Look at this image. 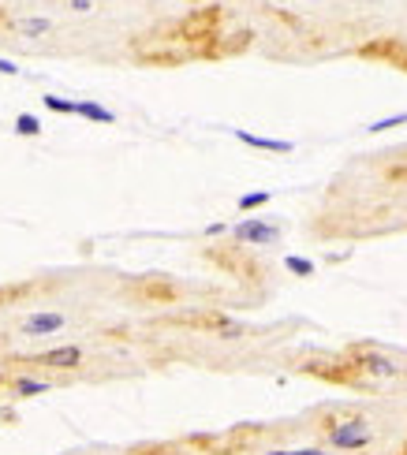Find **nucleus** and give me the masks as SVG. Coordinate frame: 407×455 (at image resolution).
I'll list each match as a JSON object with an SVG mask.
<instances>
[{
  "mask_svg": "<svg viewBox=\"0 0 407 455\" xmlns=\"http://www.w3.org/2000/svg\"><path fill=\"white\" fill-rule=\"evenodd\" d=\"M31 362L34 366H49V370H78V366H83V351H78L75 343H64V347H53V351L31 359Z\"/></svg>",
  "mask_w": 407,
  "mask_h": 455,
  "instance_id": "10",
  "label": "nucleus"
},
{
  "mask_svg": "<svg viewBox=\"0 0 407 455\" xmlns=\"http://www.w3.org/2000/svg\"><path fill=\"white\" fill-rule=\"evenodd\" d=\"M269 455H325L322 448H299V452H269Z\"/></svg>",
  "mask_w": 407,
  "mask_h": 455,
  "instance_id": "25",
  "label": "nucleus"
},
{
  "mask_svg": "<svg viewBox=\"0 0 407 455\" xmlns=\"http://www.w3.org/2000/svg\"><path fill=\"white\" fill-rule=\"evenodd\" d=\"M72 12H78V15H86V12H94V0H72Z\"/></svg>",
  "mask_w": 407,
  "mask_h": 455,
  "instance_id": "24",
  "label": "nucleus"
},
{
  "mask_svg": "<svg viewBox=\"0 0 407 455\" xmlns=\"http://www.w3.org/2000/svg\"><path fill=\"white\" fill-rule=\"evenodd\" d=\"M12 384V392L19 395V400H26V395H45L49 392V381H34V377H15L8 381Z\"/></svg>",
  "mask_w": 407,
  "mask_h": 455,
  "instance_id": "14",
  "label": "nucleus"
},
{
  "mask_svg": "<svg viewBox=\"0 0 407 455\" xmlns=\"http://www.w3.org/2000/svg\"><path fill=\"white\" fill-rule=\"evenodd\" d=\"M299 370L306 373V377L329 381V384H347V388H355V384L363 381L359 366L347 359V354H340V359H306Z\"/></svg>",
  "mask_w": 407,
  "mask_h": 455,
  "instance_id": "2",
  "label": "nucleus"
},
{
  "mask_svg": "<svg viewBox=\"0 0 407 455\" xmlns=\"http://www.w3.org/2000/svg\"><path fill=\"white\" fill-rule=\"evenodd\" d=\"M347 359L359 366L363 377H392V373H396V366L385 359V354H377L374 347H351V351H347Z\"/></svg>",
  "mask_w": 407,
  "mask_h": 455,
  "instance_id": "9",
  "label": "nucleus"
},
{
  "mask_svg": "<svg viewBox=\"0 0 407 455\" xmlns=\"http://www.w3.org/2000/svg\"><path fill=\"white\" fill-rule=\"evenodd\" d=\"M325 437L333 440V448H344V452H363L366 444L374 440V433H370V422L363 418V414H344L340 422L333 425Z\"/></svg>",
  "mask_w": 407,
  "mask_h": 455,
  "instance_id": "4",
  "label": "nucleus"
},
{
  "mask_svg": "<svg viewBox=\"0 0 407 455\" xmlns=\"http://www.w3.org/2000/svg\"><path fill=\"white\" fill-rule=\"evenodd\" d=\"M4 384H8V381H4V373H0V388H4Z\"/></svg>",
  "mask_w": 407,
  "mask_h": 455,
  "instance_id": "29",
  "label": "nucleus"
},
{
  "mask_svg": "<svg viewBox=\"0 0 407 455\" xmlns=\"http://www.w3.org/2000/svg\"><path fill=\"white\" fill-rule=\"evenodd\" d=\"M262 437V425H232L228 433H194V437H187V448L202 455H247Z\"/></svg>",
  "mask_w": 407,
  "mask_h": 455,
  "instance_id": "1",
  "label": "nucleus"
},
{
  "mask_svg": "<svg viewBox=\"0 0 407 455\" xmlns=\"http://www.w3.org/2000/svg\"><path fill=\"white\" fill-rule=\"evenodd\" d=\"M0 75H19V67H15L12 60H4V56H0Z\"/></svg>",
  "mask_w": 407,
  "mask_h": 455,
  "instance_id": "26",
  "label": "nucleus"
},
{
  "mask_svg": "<svg viewBox=\"0 0 407 455\" xmlns=\"http://www.w3.org/2000/svg\"><path fill=\"white\" fill-rule=\"evenodd\" d=\"M243 146H254V150H265V153H292L295 146L284 142V138H262V135H251V131H232Z\"/></svg>",
  "mask_w": 407,
  "mask_h": 455,
  "instance_id": "12",
  "label": "nucleus"
},
{
  "mask_svg": "<svg viewBox=\"0 0 407 455\" xmlns=\"http://www.w3.org/2000/svg\"><path fill=\"white\" fill-rule=\"evenodd\" d=\"M392 455H407V444H404V448H396V452H392Z\"/></svg>",
  "mask_w": 407,
  "mask_h": 455,
  "instance_id": "28",
  "label": "nucleus"
},
{
  "mask_svg": "<svg viewBox=\"0 0 407 455\" xmlns=\"http://www.w3.org/2000/svg\"><path fill=\"white\" fill-rule=\"evenodd\" d=\"M75 116H86V120H94V123H116V116L108 112V108L94 105V101H75Z\"/></svg>",
  "mask_w": 407,
  "mask_h": 455,
  "instance_id": "13",
  "label": "nucleus"
},
{
  "mask_svg": "<svg viewBox=\"0 0 407 455\" xmlns=\"http://www.w3.org/2000/svg\"><path fill=\"white\" fill-rule=\"evenodd\" d=\"M131 455H187V452L176 448V444H142V448H135Z\"/></svg>",
  "mask_w": 407,
  "mask_h": 455,
  "instance_id": "20",
  "label": "nucleus"
},
{
  "mask_svg": "<svg viewBox=\"0 0 407 455\" xmlns=\"http://www.w3.org/2000/svg\"><path fill=\"white\" fill-rule=\"evenodd\" d=\"M284 269H288V273H295V276H314V261H306V258H295V254H288V258H284Z\"/></svg>",
  "mask_w": 407,
  "mask_h": 455,
  "instance_id": "21",
  "label": "nucleus"
},
{
  "mask_svg": "<svg viewBox=\"0 0 407 455\" xmlns=\"http://www.w3.org/2000/svg\"><path fill=\"white\" fill-rule=\"evenodd\" d=\"M385 180H389L392 187H407V157H400V161L385 164Z\"/></svg>",
  "mask_w": 407,
  "mask_h": 455,
  "instance_id": "18",
  "label": "nucleus"
},
{
  "mask_svg": "<svg viewBox=\"0 0 407 455\" xmlns=\"http://www.w3.org/2000/svg\"><path fill=\"white\" fill-rule=\"evenodd\" d=\"M15 31L23 34V37H45L49 31H53V23H49V19H42V15H34V19H19Z\"/></svg>",
  "mask_w": 407,
  "mask_h": 455,
  "instance_id": "15",
  "label": "nucleus"
},
{
  "mask_svg": "<svg viewBox=\"0 0 407 455\" xmlns=\"http://www.w3.org/2000/svg\"><path fill=\"white\" fill-rule=\"evenodd\" d=\"M127 291L142 302H153V306H172L180 299V288H176L172 280H165V276H142V280H135Z\"/></svg>",
  "mask_w": 407,
  "mask_h": 455,
  "instance_id": "6",
  "label": "nucleus"
},
{
  "mask_svg": "<svg viewBox=\"0 0 407 455\" xmlns=\"http://www.w3.org/2000/svg\"><path fill=\"white\" fill-rule=\"evenodd\" d=\"M404 53H407L404 37H374V42H363L359 45L363 60H377V64H389V67H396V60H400Z\"/></svg>",
  "mask_w": 407,
  "mask_h": 455,
  "instance_id": "8",
  "label": "nucleus"
},
{
  "mask_svg": "<svg viewBox=\"0 0 407 455\" xmlns=\"http://www.w3.org/2000/svg\"><path fill=\"white\" fill-rule=\"evenodd\" d=\"M15 131L23 135V138H38V135H42V120L31 116V112H23V116H15Z\"/></svg>",
  "mask_w": 407,
  "mask_h": 455,
  "instance_id": "17",
  "label": "nucleus"
},
{
  "mask_svg": "<svg viewBox=\"0 0 407 455\" xmlns=\"http://www.w3.org/2000/svg\"><path fill=\"white\" fill-rule=\"evenodd\" d=\"M26 295H34V284H0V306H8V302H19V299H26Z\"/></svg>",
  "mask_w": 407,
  "mask_h": 455,
  "instance_id": "16",
  "label": "nucleus"
},
{
  "mask_svg": "<svg viewBox=\"0 0 407 455\" xmlns=\"http://www.w3.org/2000/svg\"><path fill=\"white\" fill-rule=\"evenodd\" d=\"M206 258L217 261L221 269H228L232 276H240V280H262V273H265L254 258H247L240 246H228V250H221V246H210V250H206Z\"/></svg>",
  "mask_w": 407,
  "mask_h": 455,
  "instance_id": "5",
  "label": "nucleus"
},
{
  "mask_svg": "<svg viewBox=\"0 0 407 455\" xmlns=\"http://www.w3.org/2000/svg\"><path fill=\"white\" fill-rule=\"evenodd\" d=\"M45 101V108H53V112H64V116H75V101H64V97H42Z\"/></svg>",
  "mask_w": 407,
  "mask_h": 455,
  "instance_id": "22",
  "label": "nucleus"
},
{
  "mask_svg": "<svg viewBox=\"0 0 407 455\" xmlns=\"http://www.w3.org/2000/svg\"><path fill=\"white\" fill-rule=\"evenodd\" d=\"M262 205H269V191H251L240 198V213H251V209H262Z\"/></svg>",
  "mask_w": 407,
  "mask_h": 455,
  "instance_id": "19",
  "label": "nucleus"
},
{
  "mask_svg": "<svg viewBox=\"0 0 407 455\" xmlns=\"http://www.w3.org/2000/svg\"><path fill=\"white\" fill-rule=\"evenodd\" d=\"M172 325H187V329H202V332H213L221 340H240L243 336V325H235L232 318H224L221 310H194V314H176L168 318Z\"/></svg>",
  "mask_w": 407,
  "mask_h": 455,
  "instance_id": "3",
  "label": "nucleus"
},
{
  "mask_svg": "<svg viewBox=\"0 0 407 455\" xmlns=\"http://www.w3.org/2000/svg\"><path fill=\"white\" fill-rule=\"evenodd\" d=\"M60 329H64V314L56 310H38L23 321V336H53Z\"/></svg>",
  "mask_w": 407,
  "mask_h": 455,
  "instance_id": "11",
  "label": "nucleus"
},
{
  "mask_svg": "<svg viewBox=\"0 0 407 455\" xmlns=\"http://www.w3.org/2000/svg\"><path fill=\"white\" fill-rule=\"evenodd\" d=\"M232 239L240 246H273L276 239H281V228L258 221V216H247V221H240L232 228Z\"/></svg>",
  "mask_w": 407,
  "mask_h": 455,
  "instance_id": "7",
  "label": "nucleus"
},
{
  "mask_svg": "<svg viewBox=\"0 0 407 455\" xmlns=\"http://www.w3.org/2000/svg\"><path fill=\"white\" fill-rule=\"evenodd\" d=\"M400 123H407V112H400V116H389V120H377L370 131H389V127H400Z\"/></svg>",
  "mask_w": 407,
  "mask_h": 455,
  "instance_id": "23",
  "label": "nucleus"
},
{
  "mask_svg": "<svg viewBox=\"0 0 407 455\" xmlns=\"http://www.w3.org/2000/svg\"><path fill=\"white\" fill-rule=\"evenodd\" d=\"M396 67H400V71H407V53L400 56V60H396Z\"/></svg>",
  "mask_w": 407,
  "mask_h": 455,
  "instance_id": "27",
  "label": "nucleus"
}]
</instances>
